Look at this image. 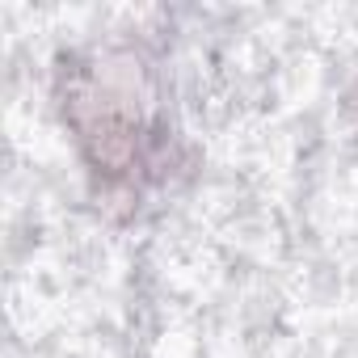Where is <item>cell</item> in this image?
Segmentation results:
<instances>
[{"label":"cell","instance_id":"6da1fadb","mask_svg":"<svg viewBox=\"0 0 358 358\" xmlns=\"http://www.w3.org/2000/svg\"><path fill=\"white\" fill-rule=\"evenodd\" d=\"M68 118L76 127V139L85 143L93 173H106V182H127V177H135L148 164L152 118L139 93L131 97L127 85L101 80V72L85 76L72 89Z\"/></svg>","mask_w":358,"mask_h":358}]
</instances>
